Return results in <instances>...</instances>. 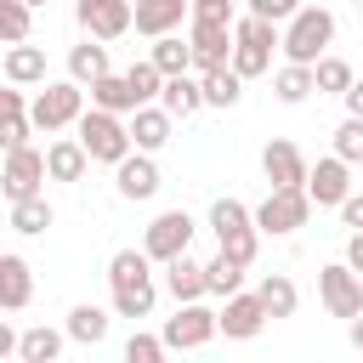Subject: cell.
<instances>
[{
	"instance_id": "obj_33",
	"label": "cell",
	"mask_w": 363,
	"mask_h": 363,
	"mask_svg": "<svg viewBox=\"0 0 363 363\" xmlns=\"http://www.w3.org/2000/svg\"><path fill=\"white\" fill-rule=\"evenodd\" d=\"M11 227L17 233H45L51 227V204H45V193H28V199H11Z\"/></svg>"
},
{
	"instance_id": "obj_41",
	"label": "cell",
	"mask_w": 363,
	"mask_h": 363,
	"mask_svg": "<svg viewBox=\"0 0 363 363\" xmlns=\"http://www.w3.org/2000/svg\"><path fill=\"white\" fill-rule=\"evenodd\" d=\"M301 11V0H250V17H267V23H289Z\"/></svg>"
},
{
	"instance_id": "obj_11",
	"label": "cell",
	"mask_w": 363,
	"mask_h": 363,
	"mask_svg": "<svg viewBox=\"0 0 363 363\" xmlns=\"http://www.w3.org/2000/svg\"><path fill=\"white\" fill-rule=\"evenodd\" d=\"M318 295H323V306H329L335 318H357V312H363V278H357L346 261H335V267L318 272Z\"/></svg>"
},
{
	"instance_id": "obj_28",
	"label": "cell",
	"mask_w": 363,
	"mask_h": 363,
	"mask_svg": "<svg viewBox=\"0 0 363 363\" xmlns=\"http://www.w3.org/2000/svg\"><path fill=\"white\" fill-rule=\"evenodd\" d=\"M17 357H23V363H57V357H62V335L45 329V323H34V329L17 335Z\"/></svg>"
},
{
	"instance_id": "obj_20",
	"label": "cell",
	"mask_w": 363,
	"mask_h": 363,
	"mask_svg": "<svg viewBox=\"0 0 363 363\" xmlns=\"http://www.w3.org/2000/svg\"><path fill=\"white\" fill-rule=\"evenodd\" d=\"M28 301H34V267L23 255H0V306L23 312Z\"/></svg>"
},
{
	"instance_id": "obj_34",
	"label": "cell",
	"mask_w": 363,
	"mask_h": 363,
	"mask_svg": "<svg viewBox=\"0 0 363 363\" xmlns=\"http://www.w3.org/2000/svg\"><path fill=\"white\" fill-rule=\"evenodd\" d=\"M204 289H210V295H221V301H227V295H233V289H244V267H238V261H233V255H227V250H221V255H216V261H204Z\"/></svg>"
},
{
	"instance_id": "obj_18",
	"label": "cell",
	"mask_w": 363,
	"mask_h": 363,
	"mask_svg": "<svg viewBox=\"0 0 363 363\" xmlns=\"http://www.w3.org/2000/svg\"><path fill=\"white\" fill-rule=\"evenodd\" d=\"M182 17H187V0H130V28L147 40L182 28Z\"/></svg>"
},
{
	"instance_id": "obj_22",
	"label": "cell",
	"mask_w": 363,
	"mask_h": 363,
	"mask_svg": "<svg viewBox=\"0 0 363 363\" xmlns=\"http://www.w3.org/2000/svg\"><path fill=\"white\" fill-rule=\"evenodd\" d=\"M159 108H164L170 119H187V113H199V108H204V91H199V79H193V74H164V85H159Z\"/></svg>"
},
{
	"instance_id": "obj_8",
	"label": "cell",
	"mask_w": 363,
	"mask_h": 363,
	"mask_svg": "<svg viewBox=\"0 0 363 363\" xmlns=\"http://www.w3.org/2000/svg\"><path fill=\"white\" fill-rule=\"evenodd\" d=\"M216 335V312L204 301H176V318H164V352H199Z\"/></svg>"
},
{
	"instance_id": "obj_38",
	"label": "cell",
	"mask_w": 363,
	"mask_h": 363,
	"mask_svg": "<svg viewBox=\"0 0 363 363\" xmlns=\"http://www.w3.org/2000/svg\"><path fill=\"white\" fill-rule=\"evenodd\" d=\"M335 153H340L346 164H363V119H357V113H346V125L335 130Z\"/></svg>"
},
{
	"instance_id": "obj_7",
	"label": "cell",
	"mask_w": 363,
	"mask_h": 363,
	"mask_svg": "<svg viewBox=\"0 0 363 363\" xmlns=\"http://www.w3.org/2000/svg\"><path fill=\"white\" fill-rule=\"evenodd\" d=\"M306 216H312L306 187H272V193H267V204L255 210V233L284 238V233H301V227H306Z\"/></svg>"
},
{
	"instance_id": "obj_49",
	"label": "cell",
	"mask_w": 363,
	"mask_h": 363,
	"mask_svg": "<svg viewBox=\"0 0 363 363\" xmlns=\"http://www.w3.org/2000/svg\"><path fill=\"white\" fill-rule=\"evenodd\" d=\"M23 6H45V0H23Z\"/></svg>"
},
{
	"instance_id": "obj_12",
	"label": "cell",
	"mask_w": 363,
	"mask_h": 363,
	"mask_svg": "<svg viewBox=\"0 0 363 363\" xmlns=\"http://www.w3.org/2000/svg\"><path fill=\"white\" fill-rule=\"evenodd\" d=\"M261 329H267V306H261V295L233 289L227 306L216 312V335H227V340H255Z\"/></svg>"
},
{
	"instance_id": "obj_24",
	"label": "cell",
	"mask_w": 363,
	"mask_h": 363,
	"mask_svg": "<svg viewBox=\"0 0 363 363\" xmlns=\"http://www.w3.org/2000/svg\"><path fill=\"white\" fill-rule=\"evenodd\" d=\"M6 79H11V85H45V51L28 45V40H17V45L6 51Z\"/></svg>"
},
{
	"instance_id": "obj_25",
	"label": "cell",
	"mask_w": 363,
	"mask_h": 363,
	"mask_svg": "<svg viewBox=\"0 0 363 363\" xmlns=\"http://www.w3.org/2000/svg\"><path fill=\"white\" fill-rule=\"evenodd\" d=\"M199 91H204V108H233L244 96V79L233 74V62H221V68H204L199 74Z\"/></svg>"
},
{
	"instance_id": "obj_44",
	"label": "cell",
	"mask_w": 363,
	"mask_h": 363,
	"mask_svg": "<svg viewBox=\"0 0 363 363\" xmlns=\"http://www.w3.org/2000/svg\"><path fill=\"white\" fill-rule=\"evenodd\" d=\"M346 267H352V272L363 278V227H357V233L346 238Z\"/></svg>"
},
{
	"instance_id": "obj_31",
	"label": "cell",
	"mask_w": 363,
	"mask_h": 363,
	"mask_svg": "<svg viewBox=\"0 0 363 363\" xmlns=\"http://www.w3.org/2000/svg\"><path fill=\"white\" fill-rule=\"evenodd\" d=\"M108 335V312L102 306H91V301H79L74 312H68V340H79V346H96Z\"/></svg>"
},
{
	"instance_id": "obj_19",
	"label": "cell",
	"mask_w": 363,
	"mask_h": 363,
	"mask_svg": "<svg viewBox=\"0 0 363 363\" xmlns=\"http://www.w3.org/2000/svg\"><path fill=\"white\" fill-rule=\"evenodd\" d=\"M130 147H142V153H159L164 142H170V113L164 108H153V102H142V108H130Z\"/></svg>"
},
{
	"instance_id": "obj_10",
	"label": "cell",
	"mask_w": 363,
	"mask_h": 363,
	"mask_svg": "<svg viewBox=\"0 0 363 363\" xmlns=\"http://www.w3.org/2000/svg\"><path fill=\"white\" fill-rule=\"evenodd\" d=\"M306 199L318 204V210H335L346 193H352V164L340 159V153H329V159H318V164H306Z\"/></svg>"
},
{
	"instance_id": "obj_17",
	"label": "cell",
	"mask_w": 363,
	"mask_h": 363,
	"mask_svg": "<svg viewBox=\"0 0 363 363\" xmlns=\"http://www.w3.org/2000/svg\"><path fill=\"white\" fill-rule=\"evenodd\" d=\"M113 182H119V199H153L159 193V164H153V153H125L119 164H113Z\"/></svg>"
},
{
	"instance_id": "obj_4",
	"label": "cell",
	"mask_w": 363,
	"mask_h": 363,
	"mask_svg": "<svg viewBox=\"0 0 363 363\" xmlns=\"http://www.w3.org/2000/svg\"><path fill=\"white\" fill-rule=\"evenodd\" d=\"M74 125H79V147H85L96 164H119V159L130 153V130H125L119 113H108V108H85Z\"/></svg>"
},
{
	"instance_id": "obj_3",
	"label": "cell",
	"mask_w": 363,
	"mask_h": 363,
	"mask_svg": "<svg viewBox=\"0 0 363 363\" xmlns=\"http://www.w3.org/2000/svg\"><path fill=\"white\" fill-rule=\"evenodd\" d=\"M272 45H278V23L267 17H238L233 23V74L238 79H255L272 68Z\"/></svg>"
},
{
	"instance_id": "obj_23",
	"label": "cell",
	"mask_w": 363,
	"mask_h": 363,
	"mask_svg": "<svg viewBox=\"0 0 363 363\" xmlns=\"http://www.w3.org/2000/svg\"><path fill=\"white\" fill-rule=\"evenodd\" d=\"M85 164H91V153L79 147V136H62V142L45 147V176H51V182H79Z\"/></svg>"
},
{
	"instance_id": "obj_14",
	"label": "cell",
	"mask_w": 363,
	"mask_h": 363,
	"mask_svg": "<svg viewBox=\"0 0 363 363\" xmlns=\"http://www.w3.org/2000/svg\"><path fill=\"white\" fill-rule=\"evenodd\" d=\"M74 17L91 40H119L130 34V0H74Z\"/></svg>"
},
{
	"instance_id": "obj_43",
	"label": "cell",
	"mask_w": 363,
	"mask_h": 363,
	"mask_svg": "<svg viewBox=\"0 0 363 363\" xmlns=\"http://www.w3.org/2000/svg\"><path fill=\"white\" fill-rule=\"evenodd\" d=\"M335 210H340V221H346V227H352V233H357V227H363V193H346V199H340V204H335Z\"/></svg>"
},
{
	"instance_id": "obj_5",
	"label": "cell",
	"mask_w": 363,
	"mask_h": 363,
	"mask_svg": "<svg viewBox=\"0 0 363 363\" xmlns=\"http://www.w3.org/2000/svg\"><path fill=\"white\" fill-rule=\"evenodd\" d=\"M210 233H216V244H221L238 267L255 261V216H250L238 199H216V204H210Z\"/></svg>"
},
{
	"instance_id": "obj_16",
	"label": "cell",
	"mask_w": 363,
	"mask_h": 363,
	"mask_svg": "<svg viewBox=\"0 0 363 363\" xmlns=\"http://www.w3.org/2000/svg\"><path fill=\"white\" fill-rule=\"evenodd\" d=\"M261 170H267L272 187H301V182H306V159H301V147L284 142V136H272V142L261 147Z\"/></svg>"
},
{
	"instance_id": "obj_40",
	"label": "cell",
	"mask_w": 363,
	"mask_h": 363,
	"mask_svg": "<svg viewBox=\"0 0 363 363\" xmlns=\"http://www.w3.org/2000/svg\"><path fill=\"white\" fill-rule=\"evenodd\" d=\"M125 357H130V363H159V357H164V340H159V335H130V340H125Z\"/></svg>"
},
{
	"instance_id": "obj_13",
	"label": "cell",
	"mask_w": 363,
	"mask_h": 363,
	"mask_svg": "<svg viewBox=\"0 0 363 363\" xmlns=\"http://www.w3.org/2000/svg\"><path fill=\"white\" fill-rule=\"evenodd\" d=\"M187 45H193V68H221L233 57V23H210V17H193L187 23Z\"/></svg>"
},
{
	"instance_id": "obj_21",
	"label": "cell",
	"mask_w": 363,
	"mask_h": 363,
	"mask_svg": "<svg viewBox=\"0 0 363 363\" xmlns=\"http://www.w3.org/2000/svg\"><path fill=\"white\" fill-rule=\"evenodd\" d=\"M164 289H170L176 301H204V295H210V289H204V261H193L187 250L170 255V261H164Z\"/></svg>"
},
{
	"instance_id": "obj_48",
	"label": "cell",
	"mask_w": 363,
	"mask_h": 363,
	"mask_svg": "<svg viewBox=\"0 0 363 363\" xmlns=\"http://www.w3.org/2000/svg\"><path fill=\"white\" fill-rule=\"evenodd\" d=\"M346 323H352V346L363 352V312H357V318H346Z\"/></svg>"
},
{
	"instance_id": "obj_35",
	"label": "cell",
	"mask_w": 363,
	"mask_h": 363,
	"mask_svg": "<svg viewBox=\"0 0 363 363\" xmlns=\"http://www.w3.org/2000/svg\"><path fill=\"white\" fill-rule=\"evenodd\" d=\"M28 28H34V6H23V0H0V40L17 45V40H28Z\"/></svg>"
},
{
	"instance_id": "obj_50",
	"label": "cell",
	"mask_w": 363,
	"mask_h": 363,
	"mask_svg": "<svg viewBox=\"0 0 363 363\" xmlns=\"http://www.w3.org/2000/svg\"><path fill=\"white\" fill-rule=\"evenodd\" d=\"M357 11H363V0H357Z\"/></svg>"
},
{
	"instance_id": "obj_1",
	"label": "cell",
	"mask_w": 363,
	"mask_h": 363,
	"mask_svg": "<svg viewBox=\"0 0 363 363\" xmlns=\"http://www.w3.org/2000/svg\"><path fill=\"white\" fill-rule=\"evenodd\" d=\"M147 250H119L108 261V284H113V312L119 318H147L153 312V272H147Z\"/></svg>"
},
{
	"instance_id": "obj_47",
	"label": "cell",
	"mask_w": 363,
	"mask_h": 363,
	"mask_svg": "<svg viewBox=\"0 0 363 363\" xmlns=\"http://www.w3.org/2000/svg\"><path fill=\"white\" fill-rule=\"evenodd\" d=\"M6 352H17V335H11V323L0 318V357H6Z\"/></svg>"
},
{
	"instance_id": "obj_9",
	"label": "cell",
	"mask_w": 363,
	"mask_h": 363,
	"mask_svg": "<svg viewBox=\"0 0 363 363\" xmlns=\"http://www.w3.org/2000/svg\"><path fill=\"white\" fill-rule=\"evenodd\" d=\"M193 233H199V221H193L187 210H164V216L147 221L142 250H147V261H170V255H182V250L193 244Z\"/></svg>"
},
{
	"instance_id": "obj_6",
	"label": "cell",
	"mask_w": 363,
	"mask_h": 363,
	"mask_svg": "<svg viewBox=\"0 0 363 363\" xmlns=\"http://www.w3.org/2000/svg\"><path fill=\"white\" fill-rule=\"evenodd\" d=\"M85 113V91L74 85V79H57V85H45L34 102H28V125L34 130H62V125H74Z\"/></svg>"
},
{
	"instance_id": "obj_29",
	"label": "cell",
	"mask_w": 363,
	"mask_h": 363,
	"mask_svg": "<svg viewBox=\"0 0 363 363\" xmlns=\"http://www.w3.org/2000/svg\"><path fill=\"white\" fill-rule=\"evenodd\" d=\"M147 57H153V68H159V74H187V68H193V45H187L176 28H170V34H159Z\"/></svg>"
},
{
	"instance_id": "obj_15",
	"label": "cell",
	"mask_w": 363,
	"mask_h": 363,
	"mask_svg": "<svg viewBox=\"0 0 363 363\" xmlns=\"http://www.w3.org/2000/svg\"><path fill=\"white\" fill-rule=\"evenodd\" d=\"M40 182H45V153H34L28 142L11 147V153H6V170H0L6 199H28V193H40Z\"/></svg>"
},
{
	"instance_id": "obj_27",
	"label": "cell",
	"mask_w": 363,
	"mask_h": 363,
	"mask_svg": "<svg viewBox=\"0 0 363 363\" xmlns=\"http://www.w3.org/2000/svg\"><path fill=\"white\" fill-rule=\"evenodd\" d=\"M255 295H261V306H267V318H295V306H301V289H295V284H289L284 272H267Z\"/></svg>"
},
{
	"instance_id": "obj_45",
	"label": "cell",
	"mask_w": 363,
	"mask_h": 363,
	"mask_svg": "<svg viewBox=\"0 0 363 363\" xmlns=\"http://www.w3.org/2000/svg\"><path fill=\"white\" fill-rule=\"evenodd\" d=\"M340 96H346V113H357V119H363V79H352Z\"/></svg>"
},
{
	"instance_id": "obj_51",
	"label": "cell",
	"mask_w": 363,
	"mask_h": 363,
	"mask_svg": "<svg viewBox=\"0 0 363 363\" xmlns=\"http://www.w3.org/2000/svg\"><path fill=\"white\" fill-rule=\"evenodd\" d=\"M187 6H193V0H187Z\"/></svg>"
},
{
	"instance_id": "obj_30",
	"label": "cell",
	"mask_w": 363,
	"mask_h": 363,
	"mask_svg": "<svg viewBox=\"0 0 363 363\" xmlns=\"http://www.w3.org/2000/svg\"><path fill=\"white\" fill-rule=\"evenodd\" d=\"M91 102L108 108V113H130L136 108V91L125 85V74H102V79H91Z\"/></svg>"
},
{
	"instance_id": "obj_37",
	"label": "cell",
	"mask_w": 363,
	"mask_h": 363,
	"mask_svg": "<svg viewBox=\"0 0 363 363\" xmlns=\"http://www.w3.org/2000/svg\"><path fill=\"white\" fill-rule=\"evenodd\" d=\"M125 85L136 91V108H142V102H153V96H159L164 74L153 68V57H142V62H130V68H125Z\"/></svg>"
},
{
	"instance_id": "obj_36",
	"label": "cell",
	"mask_w": 363,
	"mask_h": 363,
	"mask_svg": "<svg viewBox=\"0 0 363 363\" xmlns=\"http://www.w3.org/2000/svg\"><path fill=\"white\" fill-rule=\"evenodd\" d=\"M352 85V62H340V57H318L312 62V91H346Z\"/></svg>"
},
{
	"instance_id": "obj_32",
	"label": "cell",
	"mask_w": 363,
	"mask_h": 363,
	"mask_svg": "<svg viewBox=\"0 0 363 363\" xmlns=\"http://www.w3.org/2000/svg\"><path fill=\"white\" fill-rule=\"evenodd\" d=\"M272 91H278V102H306L312 96V62H284L272 74Z\"/></svg>"
},
{
	"instance_id": "obj_2",
	"label": "cell",
	"mask_w": 363,
	"mask_h": 363,
	"mask_svg": "<svg viewBox=\"0 0 363 363\" xmlns=\"http://www.w3.org/2000/svg\"><path fill=\"white\" fill-rule=\"evenodd\" d=\"M329 40H335V17H329L323 6H301V11L289 17V28L278 34V45H284L289 62H318V57L329 51Z\"/></svg>"
},
{
	"instance_id": "obj_46",
	"label": "cell",
	"mask_w": 363,
	"mask_h": 363,
	"mask_svg": "<svg viewBox=\"0 0 363 363\" xmlns=\"http://www.w3.org/2000/svg\"><path fill=\"white\" fill-rule=\"evenodd\" d=\"M0 113H28V102H23V91H0Z\"/></svg>"
},
{
	"instance_id": "obj_26",
	"label": "cell",
	"mask_w": 363,
	"mask_h": 363,
	"mask_svg": "<svg viewBox=\"0 0 363 363\" xmlns=\"http://www.w3.org/2000/svg\"><path fill=\"white\" fill-rule=\"evenodd\" d=\"M68 74H74V85L102 79V74H108V45L85 34V45H74V51H68Z\"/></svg>"
},
{
	"instance_id": "obj_42",
	"label": "cell",
	"mask_w": 363,
	"mask_h": 363,
	"mask_svg": "<svg viewBox=\"0 0 363 363\" xmlns=\"http://www.w3.org/2000/svg\"><path fill=\"white\" fill-rule=\"evenodd\" d=\"M187 11L193 17H210V23H233V0H193Z\"/></svg>"
},
{
	"instance_id": "obj_39",
	"label": "cell",
	"mask_w": 363,
	"mask_h": 363,
	"mask_svg": "<svg viewBox=\"0 0 363 363\" xmlns=\"http://www.w3.org/2000/svg\"><path fill=\"white\" fill-rule=\"evenodd\" d=\"M28 113H0V153H11V147H23L28 142Z\"/></svg>"
}]
</instances>
